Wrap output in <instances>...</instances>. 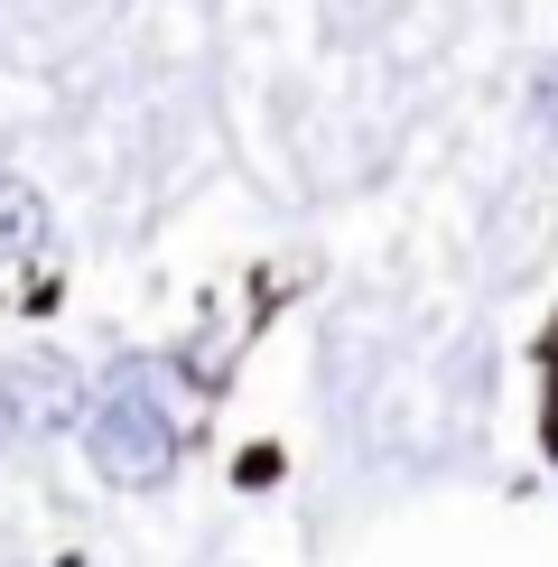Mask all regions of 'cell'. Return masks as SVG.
Segmentation results:
<instances>
[{"label": "cell", "instance_id": "obj_4", "mask_svg": "<svg viewBox=\"0 0 558 567\" xmlns=\"http://www.w3.org/2000/svg\"><path fill=\"white\" fill-rule=\"evenodd\" d=\"M530 122H540V131L558 140V56L540 65V75H530Z\"/></svg>", "mask_w": 558, "mask_h": 567}, {"label": "cell", "instance_id": "obj_1", "mask_svg": "<svg viewBox=\"0 0 558 567\" xmlns=\"http://www.w3.org/2000/svg\"><path fill=\"white\" fill-rule=\"evenodd\" d=\"M84 456H93V475L103 484H122V493H158L177 475V419H168V400H158L149 372H112L103 391L84 400Z\"/></svg>", "mask_w": 558, "mask_h": 567}, {"label": "cell", "instance_id": "obj_3", "mask_svg": "<svg viewBox=\"0 0 558 567\" xmlns=\"http://www.w3.org/2000/svg\"><path fill=\"white\" fill-rule=\"evenodd\" d=\"M38 243H46V196H38L29 177L0 168V261H29Z\"/></svg>", "mask_w": 558, "mask_h": 567}, {"label": "cell", "instance_id": "obj_2", "mask_svg": "<svg viewBox=\"0 0 558 567\" xmlns=\"http://www.w3.org/2000/svg\"><path fill=\"white\" fill-rule=\"evenodd\" d=\"M84 372L65 363V353H10L0 363V419H10L19 437H75L84 429Z\"/></svg>", "mask_w": 558, "mask_h": 567}]
</instances>
